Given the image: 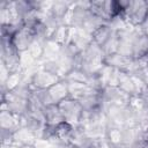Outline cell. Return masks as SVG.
Segmentation results:
<instances>
[{
  "mask_svg": "<svg viewBox=\"0 0 148 148\" xmlns=\"http://www.w3.org/2000/svg\"><path fill=\"white\" fill-rule=\"evenodd\" d=\"M123 17L133 28H140L148 18V1H128Z\"/></svg>",
  "mask_w": 148,
  "mask_h": 148,
  "instance_id": "1",
  "label": "cell"
},
{
  "mask_svg": "<svg viewBox=\"0 0 148 148\" xmlns=\"http://www.w3.org/2000/svg\"><path fill=\"white\" fill-rule=\"evenodd\" d=\"M58 106H59V110H60L61 116H62L65 121H67L72 125L74 123L81 121L83 108L77 99L69 96L66 99H64L62 102H60L58 104Z\"/></svg>",
  "mask_w": 148,
  "mask_h": 148,
  "instance_id": "2",
  "label": "cell"
},
{
  "mask_svg": "<svg viewBox=\"0 0 148 148\" xmlns=\"http://www.w3.org/2000/svg\"><path fill=\"white\" fill-rule=\"evenodd\" d=\"M108 138L112 145H118L124 140V133L118 128H111L108 132Z\"/></svg>",
  "mask_w": 148,
  "mask_h": 148,
  "instance_id": "9",
  "label": "cell"
},
{
  "mask_svg": "<svg viewBox=\"0 0 148 148\" xmlns=\"http://www.w3.org/2000/svg\"><path fill=\"white\" fill-rule=\"evenodd\" d=\"M61 77L52 74L45 69H40L38 72H36L30 80V87L32 90H46L50 87H52L53 84H56L58 81H60Z\"/></svg>",
  "mask_w": 148,
  "mask_h": 148,
  "instance_id": "4",
  "label": "cell"
},
{
  "mask_svg": "<svg viewBox=\"0 0 148 148\" xmlns=\"http://www.w3.org/2000/svg\"><path fill=\"white\" fill-rule=\"evenodd\" d=\"M113 29L111 28V25L109 23H102L101 25H98L91 34H90V38L91 42L97 45L99 49H102L105 43L109 40V38L112 36L113 34Z\"/></svg>",
  "mask_w": 148,
  "mask_h": 148,
  "instance_id": "6",
  "label": "cell"
},
{
  "mask_svg": "<svg viewBox=\"0 0 148 148\" xmlns=\"http://www.w3.org/2000/svg\"><path fill=\"white\" fill-rule=\"evenodd\" d=\"M43 113H44V119H45V124L49 125H58L61 121H65L61 112L59 110L58 104H51L47 105L45 108H43Z\"/></svg>",
  "mask_w": 148,
  "mask_h": 148,
  "instance_id": "7",
  "label": "cell"
},
{
  "mask_svg": "<svg viewBox=\"0 0 148 148\" xmlns=\"http://www.w3.org/2000/svg\"><path fill=\"white\" fill-rule=\"evenodd\" d=\"M148 57V35H146L141 29L140 32L135 30L132 45V58L134 60H140Z\"/></svg>",
  "mask_w": 148,
  "mask_h": 148,
  "instance_id": "5",
  "label": "cell"
},
{
  "mask_svg": "<svg viewBox=\"0 0 148 148\" xmlns=\"http://www.w3.org/2000/svg\"><path fill=\"white\" fill-rule=\"evenodd\" d=\"M35 42H36L35 32L31 25L27 23H23V25L12 36V44L20 53L28 51Z\"/></svg>",
  "mask_w": 148,
  "mask_h": 148,
  "instance_id": "3",
  "label": "cell"
},
{
  "mask_svg": "<svg viewBox=\"0 0 148 148\" xmlns=\"http://www.w3.org/2000/svg\"><path fill=\"white\" fill-rule=\"evenodd\" d=\"M140 29H141L146 35H148V18H147V20H146V22L140 27Z\"/></svg>",
  "mask_w": 148,
  "mask_h": 148,
  "instance_id": "10",
  "label": "cell"
},
{
  "mask_svg": "<svg viewBox=\"0 0 148 148\" xmlns=\"http://www.w3.org/2000/svg\"><path fill=\"white\" fill-rule=\"evenodd\" d=\"M20 148H35L34 145H22Z\"/></svg>",
  "mask_w": 148,
  "mask_h": 148,
  "instance_id": "11",
  "label": "cell"
},
{
  "mask_svg": "<svg viewBox=\"0 0 148 148\" xmlns=\"http://www.w3.org/2000/svg\"><path fill=\"white\" fill-rule=\"evenodd\" d=\"M74 127L67 121H61L58 125H54V138L57 139H69Z\"/></svg>",
  "mask_w": 148,
  "mask_h": 148,
  "instance_id": "8",
  "label": "cell"
}]
</instances>
